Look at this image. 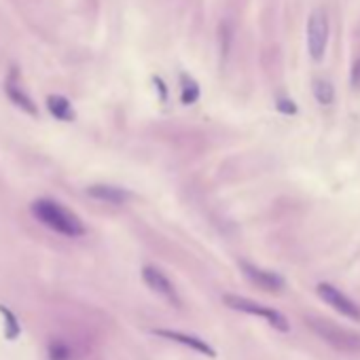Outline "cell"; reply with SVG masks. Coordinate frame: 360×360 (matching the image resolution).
<instances>
[{
	"mask_svg": "<svg viewBox=\"0 0 360 360\" xmlns=\"http://www.w3.org/2000/svg\"><path fill=\"white\" fill-rule=\"evenodd\" d=\"M32 214L43 225H47L49 229H53L56 233H62L66 238H83L87 233L81 219L75 217L68 208H64L62 204H58L53 200H37L32 204Z\"/></svg>",
	"mask_w": 360,
	"mask_h": 360,
	"instance_id": "obj_1",
	"label": "cell"
},
{
	"mask_svg": "<svg viewBox=\"0 0 360 360\" xmlns=\"http://www.w3.org/2000/svg\"><path fill=\"white\" fill-rule=\"evenodd\" d=\"M305 322L330 347H335L339 352H349V354L360 352V335L358 333H354L345 326H339L330 320L318 318V316H309V318H305Z\"/></svg>",
	"mask_w": 360,
	"mask_h": 360,
	"instance_id": "obj_2",
	"label": "cell"
},
{
	"mask_svg": "<svg viewBox=\"0 0 360 360\" xmlns=\"http://www.w3.org/2000/svg\"><path fill=\"white\" fill-rule=\"evenodd\" d=\"M225 305L236 309V311H242V314H250V316H257V318H263L269 326H274L276 330L280 333H286L288 330V320L286 316H282L278 309L274 307H267V305H261L252 299H246V297H238V295H225L223 297Z\"/></svg>",
	"mask_w": 360,
	"mask_h": 360,
	"instance_id": "obj_3",
	"label": "cell"
},
{
	"mask_svg": "<svg viewBox=\"0 0 360 360\" xmlns=\"http://www.w3.org/2000/svg\"><path fill=\"white\" fill-rule=\"evenodd\" d=\"M328 18L322 9L311 11L309 20H307V53L314 62H322L326 56V47H328Z\"/></svg>",
	"mask_w": 360,
	"mask_h": 360,
	"instance_id": "obj_4",
	"label": "cell"
},
{
	"mask_svg": "<svg viewBox=\"0 0 360 360\" xmlns=\"http://www.w3.org/2000/svg\"><path fill=\"white\" fill-rule=\"evenodd\" d=\"M316 292H318V297L326 303V305H330L335 311H339L341 316H345V318H349V320H358L360 322V305L358 303H354L345 292H341L337 286H333V284H328V282H320L318 286H316Z\"/></svg>",
	"mask_w": 360,
	"mask_h": 360,
	"instance_id": "obj_5",
	"label": "cell"
},
{
	"mask_svg": "<svg viewBox=\"0 0 360 360\" xmlns=\"http://www.w3.org/2000/svg\"><path fill=\"white\" fill-rule=\"evenodd\" d=\"M142 280H144V284L153 290V292H157L159 297H163L167 303H172L174 307H180L183 305V301H180V295H178V290H176V286L172 284V280L159 269V267H155V265H146V267H142Z\"/></svg>",
	"mask_w": 360,
	"mask_h": 360,
	"instance_id": "obj_6",
	"label": "cell"
},
{
	"mask_svg": "<svg viewBox=\"0 0 360 360\" xmlns=\"http://www.w3.org/2000/svg\"><path fill=\"white\" fill-rule=\"evenodd\" d=\"M240 269L242 274L259 288L267 290V292H280L284 286H286V280L276 274V271H269V269H263L259 265H252L248 261H240Z\"/></svg>",
	"mask_w": 360,
	"mask_h": 360,
	"instance_id": "obj_7",
	"label": "cell"
},
{
	"mask_svg": "<svg viewBox=\"0 0 360 360\" xmlns=\"http://www.w3.org/2000/svg\"><path fill=\"white\" fill-rule=\"evenodd\" d=\"M153 333H155L157 337L176 341V343H180V345H185V347H189V349H193V352H200V354H206V356H214V354H217V352L212 349L210 343H206V341H202V339H198V337H193V335H187V333L167 330V328H157V330H153Z\"/></svg>",
	"mask_w": 360,
	"mask_h": 360,
	"instance_id": "obj_8",
	"label": "cell"
},
{
	"mask_svg": "<svg viewBox=\"0 0 360 360\" xmlns=\"http://www.w3.org/2000/svg\"><path fill=\"white\" fill-rule=\"evenodd\" d=\"M87 195L104 202V204H112V206H123L125 202L131 200V193L123 187H115V185H91L87 189Z\"/></svg>",
	"mask_w": 360,
	"mask_h": 360,
	"instance_id": "obj_9",
	"label": "cell"
},
{
	"mask_svg": "<svg viewBox=\"0 0 360 360\" xmlns=\"http://www.w3.org/2000/svg\"><path fill=\"white\" fill-rule=\"evenodd\" d=\"M200 96H202L200 83L187 72L180 75V102H183L185 106H193L200 100Z\"/></svg>",
	"mask_w": 360,
	"mask_h": 360,
	"instance_id": "obj_10",
	"label": "cell"
},
{
	"mask_svg": "<svg viewBox=\"0 0 360 360\" xmlns=\"http://www.w3.org/2000/svg\"><path fill=\"white\" fill-rule=\"evenodd\" d=\"M47 108L49 112L60 119V121H75V110L72 104L64 98V96H49L47 98Z\"/></svg>",
	"mask_w": 360,
	"mask_h": 360,
	"instance_id": "obj_11",
	"label": "cell"
},
{
	"mask_svg": "<svg viewBox=\"0 0 360 360\" xmlns=\"http://www.w3.org/2000/svg\"><path fill=\"white\" fill-rule=\"evenodd\" d=\"M311 91L320 106H330L335 102V87L328 79H314Z\"/></svg>",
	"mask_w": 360,
	"mask_h": 360,
	"instance_id": "obj_12",
	"label": "cell"
},
{
	"mask_svg": "<svg viewBox=\"0 0 360 360\" xmlns=\"http://www.w3.org/2000/svg\"><path fill=\"white\" fill-rule=\"evenodd\" d=\"M7 96H9L11 102L18 104L22 110H26V112H30V115H37V106L32 104V100L22 91V87H20L15 81H9V83H7Z\"/></svg>",
	"mask_w": 360,
	"mask_h": 360,
	"instance_id": "obj_13",
	"label": "cell"
},
{
	"mask_svg": "<svg viewBox=\"0 0 360 360\" xmlns=\"http://www.w3.org/2000/svg\"><path fill=\"white\" fill-rule=\"evenodd\" d=\"M0 314H3V320H5V337H7L9 341L18 339L20 333H22V326H20L18 316H15L9 307H5V305H0Z\"/></svg>",
	"mask_w": 360,
	"mask_h": 360,
	"instance_id": "obj_14",
	"label": "cell"
},
{
	"mask_svg": "<svg viewBox=\"0 0 360 360\" xmlns=\"http://www.w3.org/2000/svg\"><path fill=\"white\" fill-rule=\"evenodd\" d=\"M219 30H221V56L227 58L231 49V41H233V26L229 22H223Z\"/></svg>",
	"mask_w": 360,
	"mask_h": 360,
	"instance_id": "obj_15",
	"label": "cell"
},
{
	"mask_svg": "<svg viewBox=\"0 0 360 360\" xmlns=\"http://www.w3.org/2000/svg\"><path fill=\"white\" fill-rule=\"evenodd\" d=\"M47 354H49V360H70V349H68V345L62 343V341H53V343L49 345Z\"/></svg>",
	"mask_w": 360,
	"mask_h": 360,
	"instance_id": "obj_16",
	"label": "cell"
},
{
	"mask_svg": "<svg viewBox=\"0 0 360 360\" xmlns=\"http://www.w3.org/2000/svg\"><path fill=\"white\" fill-rule=\"evenodd\" d=\"M349 85L354 91H360V58H356L352 62V68H349Z\"/></svg>",
	"mask_w": 360,
	"mask_h": 360,
	"instance_id": "obj_17",
	"label": "cell"
},
{
	"mask_svg": "<svg viewBox=\"0 0 360 360\" xmlns=\"http://www.w3.org/2000/svg\"><path fill=\"white\" fill-rule=\"evenodd\" d=\"M276 108H278L282 115H297V104H295L290 98H278V100H276Z\"/></svg>",
	"mask_w": 360,
	"mask_h": 360,
	"instance_id": "obj_18",
	"label": "cell"
},
{
	"mask_svg": "<svg viewBox=\"0 0 360 360\" xmlns=\"http://www.w3.org/2000/svg\"><path fill=\"white\" fill-rule=\"evenodd\" d=\"M153 83H155V87L159 89V94H161V100L165 102V100H167V89H165V83H163V79H161V77H153Z\"/></svg>",
	"mask_w": 360,
	"mask_h": 360,
	"instance_id": "obj_19",
	"label": "cell"
}]
</instances>
